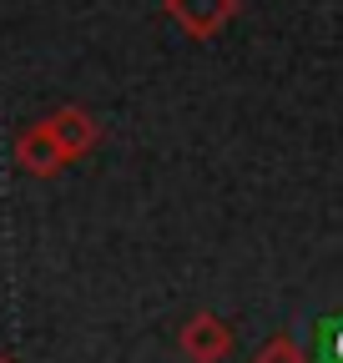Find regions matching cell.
<instances>
[{
	"label": "cell",
	"instance_id": "1",
	"mask_svg": "<svg viewBox=\"0 0 343 363\" xmlns=\"http://www.w3.org/2000/svg\"><path fill=\"white\" fill-rule=\"evenodd\" d=\"M162 11L167 21L177 26L182 35L192 40H212L218 30H227L242 11V0H162Z\"/></svg>",
	"mask_w": 343,
	"mask_h": 363
},
{
	"label": "cell",
	"instance_id": "2",
	"mask_svg": "<svg viewBox=\"0 0 343 363\" xmlns=\"http://www.w3.org/2000/svg\"><path fill=\"white\" fill-rule=\"evenodd\" d=\"M232 323H223L218 313H192L187 323L177 328V348H182V358L187 363H223L227 353H232Z\"/></svg>",
	"mask_w": 343,
	"mask_h": 363
},
{
	"label": "cell",
	"instance_id": "3",
	"mask_svg": "<svg viewBox=\"0 0 343 363\" xmlns=\"http://www.w3.org/2000/svg\"><path fill=\"white\" fill-rule=\"evenodd\" d=\"M11 157H16V167H21L26 177H35V182H46V177H56V172L71 167L66 152L56 147V136L46 131V121L21 126V131H16V142H11Z\"/></svg>",
	"mask_w": 343,
	"mask_h": 363
},
{
	"label": "cell",
	"instance_id": "4",
	"mask_svg": "<svg viewBox=\"0 0 343 363\" xmlns=\"http://www.w3.org/2000/svg\"><path fill=\"white\" fill-rule=\"evenodd\" d=\"M46 131L56 136V147L66 152V162H81L101 147V121L86 111V106H56L46 116Z\"/></svg>",
	"mask_w": 343,
	"mask_h": 363
},
{
	"label": "cell",
	"instance_id": "5",
	"mask_svg": "<svg viewBox=\"0 0 343 363\" xmlns=\"http://www.w3.org/2000/svg\"><path fill=\"white\" fill-rule=\"evenodd\" d=\"M252 363H308V348L298 343L293 333H273L263 348H257V358Z\"/></svg>",
	"mask_w": 343,
	"mask_h": 363
},
{
	"label": "cell",
	"instance_id": "6",
	"mask_svg": "<svg viewBox=\"0 0 343 363\" xmlns=\"http://www.w3.org/2000/svg\"><path fill=\"white\" fill-rule=\"evenodd\" d=\"M318 353H323V363H343V318H328L318 328Z\"/></svg>",
	"mask_w": 343,
	"mask_h": 363
},
{
	"label": "cell",
	"instance_id": "7",
	"mask_svg": "<svg viewBox=\"0 0 343 363\" xmlns=\"http://www.w3.org/2000/svg\"><path fill=\"white\" fill-rule=\"evenodd\" d=\"M0 363H16V358H11V353H0Z\"/></svg>",
	"mask_w": 343,
	"mask_h": 363
}]
</instances>
